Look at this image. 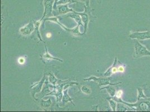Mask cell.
<instances>
[{
  "label": "cell",
  "instance_id": "cell-1",
  "mask_svg": "<svg viewBox=\"0 0 150 112\" xmlns=\"http://www.w3.org/2000/svg\"><path fill=\"white\" fill-rule=\"evenodd\" d=\"M144 56H150V51L147 50L145 46L140 43L138 40H136L134 57L137 58Z\"/></svg>",
  "mask_w": 150,
  "mask_h": 112
},
{
  "label": "cell",
  "instance_id": "cell-2",
  "mask_svg": "<svg viewBox=\"0 0 150 112\" xmlns=\"http://www.w3.org/2000/svg\"><path fill=\"white\" fill-rule=\"evenodd\" d=\"M84 7H85V11L83 13H76L75 11V13L79 14L81 16L82 21L84 23L85 28H84L83 34H85L86 33L87 28H88V23H89V21L90 20V18H91V13L90 11V7H88L86 5L84 6Z\"/></svg>",
  "mask_w": 150,
  "mask_h": 112
},
{
  "label": "cell",
  "instance_id": "cell-3",
  "mask_svg": "<svg viewBox=\"0 0 150 112\" xmlns=\"http://www.w3.org/2000/svg\"><path fill=\"white\" fill-rule=\"evenodd\" d=\"M129 37L132 39L138 40L149 39H150V30L143 32H132L129 34Z\"/></svg>",
  "mask_w": 150,
  "mask_h": 112
},
{
  "label": "cell",
  "instance_id": "cell-4",
  "mask_svg": "<svg viewBox=\"0 0 150 112\" xmlns=\"http://www.w3.org/2000/svg\"><path fill=\"white\" fill-rule=\"evenodd\" d=\"M44 1V13L43 16L42 18V20L45 16H50L52 15V9L53 8V4L55 0H43Z\"/></svg>",
  "mask_w": 150,
  "mask_h": 112
},
{
  "label": "cell",
  "instance_id": "cell-5",
  "mask_svg": "<svg viewBox=\"0 0 150 112\" xmlns=\"http://www.w3.org/2000/svg\"><path fill=\"white\" fill-rule=\"evenodd\" d=\"M84 80H94L95 82H98L99 84L100 87L102 86H104L106 85H115L118 84H122V82H118L115 84H111L110 83V79L108 78H98L95 76H91L89 78L86 79Z\"/></svg>",
  "mask_w": 150,
  "mask_h": 112
},
{
  "label": "cell",
  "instance_id": "cell-6",
  "mask_svg": "<svg viewBox=\"0 0 150 112\" xmlns=\"http://www.w3.org/2000/svg\"><path fill=\"white\" fill-rule=\"evenodd\" d=\"M34 24L33 23H30L24 27L20 29V32L24 35H30L33 31L35 30Z\"/></svg>",
  "mask_w": 150,
  "mask_h": 112
},
{
  "label": "cell",
  "instance_id": "cell-7",
  "mask_svg": "<svg viewBox=\"0 0 150 112\" xmlns=\"http://www.w3.org/2000/svg\"><path fill=\"white\" fill-rule=\"evenodd\" d=\"M45 76H44V77H43V79L41 81L37 84H35L33 86H31V88H33L32 92H33V96L34 98H35V94L40 91V90L42 89V85L43 84V82L45 81Z\"/></svg>",
  "mask_w": 150,
  "mask_h": 112
},
{
  "label": "cell",
  "instance_id": "cell-8",
  "mask_svg": "<svg viewBox=\"0 0 150 112\" xmlns=\"http://www.w3.org/2000/svg\"><path fill=\"white\" fill-rule=\"evenodd\" d=\"M57 9H58V14H59V15L65 14L69 12H74V11L73 10V9L69 8L68 4L60 5L57 7Z\"/></svg>",
  "mask_w": 150,
  "mask_h": 112
},
{
  "label": "cell",
  "instance_id": "cell-9",
  "mask_svg": "<svg viewBox=\"0 0 150 112\" xmlns=\"http://www.w3.org/2000/svg\"><path fill=\"white\" fill-rule=\"evenodd\" d=\"M117 62V58H115L114 64L112 65V66L109 69L107 70V71L104 74V76H105V77H109L112 74H115V73L118 72V69L116 67Z\"/></svg>",
  "mask_w": 150,
  "mask_h": 112
},
{
  "label": "cell",
  "instance_id": "cell-10",
  "mask_svg": "<svg viewBox=\"0 0 150 112\" xmlns=\"http://www.w3.org/2000/svg\"><path fill=\"white\" fill-rule=\"evenodd\" d=\"M125 104L122 103H119V104L117 105V111H120V112H126V111H134L133 109H132L131 107L128 108L125 106Z\"/></svg>",
  "mask_w": 150,
  "mask_h": 112
},
{
  "label": "cell",
  "instance_id": "cell-11",
  "mask_svg": "<svg viewBox=\"0 0 150 112\" xmlns=\"http://www.w3.org/2000/svg\"><path fill=\"white\" fill-rule=\"evenodd\" d=\"M45 49H46V52L43 55V56H42V58L43 59V60H46V61H48V60H57V61H61V62H62L63 61H62L61 60L59 59V58H54L53 57V56H51L50 55V53H48V50H47V47H45Z\"/></svg>",
  "mask_w": 150,
  "mask_h": 112
},
{
  "label": "cell",
  "instance_id": "cell-12",
  "mask_svg": "<svg viewBox=\"0 0 150 112\" xmlns=\"http://www.w3.org/2000/svg\"><path fill=\"white\" fill-rule=\"evenodd\" d=\"M69 17L71 18L72 19H74L75 21L78 23V25H82V19L81 16L75 13L74 11V13H72V14H70L69 15Z\"/></svg>",
  "mask_w": 150,
  "mask_h": 112
},
{
  "label": "cell",
  "instance_id": "cell-13",
  "mask_svg": "<svg viewBox=\"0 0 150 112\" xmlns=\"http://www.w3.org/2000/svg\"><path fill=\"white\" fill-rule=\"evenodd\" d=\"M104 89H106L108 93L110 94L111 98H113L116 95V89H115V87L112 86H108L101 88V90Z\"/></svg>",
  "mask_w": 150,
  "mask_h": 112
},
{
  "label": "cell",
  "instance_id": "cell-14",
  "mask_svg": "<svg viewBox=\"0 0 150 112\" xmlns=\"http://www.w3.org/2000/svg\"><path fill=\"white\" fill-rule=\"evenodd\" d=\"M137 100H140L141 99H147V96H146L144 93V90L141 87H138Z\"/></svg>",
  "mask_w": 150,
  "mask_h": 112
},
{
  "label": "cell",
  "instance_id": "cell-15",
  "mask_svg": "<svg viewBox=\"0 0 150 112\" xmlns=\"http://www.w3.org/2000/svg\"><path fill=\"white\" fill-rule=\"evenodd\" d=\"M67 91H68V89L64 90V91H63V104L65 103H67L68 101H71L72 104H73V102H72V100L71 98H70V97L69 96V95L67 94Z\"/></svg>",
  "mask_w": 150,
  "mask_h": 112
},
{
  "label": "cell",
  "instance_id": "cell-16",
  "mask_svg": "<svg viewBox=\"0 0 150 112\" xmlns=\"http://www.w3.org/2000/svg\"><path fill=\"white\" fill-rule=\"evenodd\" d=\"M78 1H79L78 0H59L57 3V5L75 3V2H77Z\"/></svg>",
  "mask_w": 150,
  "mask_h": 112
},
{
  "label": "cell",
  "instance_id": "cell-17",
  "mask_svg": "<svg viewBox=\"0 0 150 112\" xmlns=\"http://www.w3.org/2000/svg\"><path fill=\"white\" fill-rule=\"evenodd\" d=\"M41 21H42V20H39V21H35V24H34V25H35V30L36 31V33H37L38 37L39 38V39H40V41L43 42V40L41 39V37H40V33H39V26H40Z\"/></svg>",
  "mask_w": 150,
  "mask_h": 112
},
{
  "label": "cell",
  "instance_id": "cell-18",
  "mask_svg": "<svg viewBox=\"0 0 150 112\" xmlns=\"http://www.w3.org/2000/svg\"><path fill=\"white\" fill-rule=\"evenodd\" d=\"M108 100H109V104H110L111 108L112 109V111H114V112L116 111V108L117 107V104L116 101L114 100L113 99H112V98H109V99H108Z\"/></svg>",
  "mask_w": 150,
  "mask_h": 112
},
{
  "label": "cell",
  "instance_id": "cell-19",
  "mask_svg": "<svg viewBox=\"0 0 150 112\" xmlns=\"http://www.w3.org/2000/svg\"><path fill=\"white\" fill-rule=\"evenodd\" d=\"M48 75H50L49 80H50V83L52 84L53 85H55L56 84L57 82L58 81H59V80L57 79L56 77H55V76L53 75L52 73L50 72V73L48 74Z\"/></svg>",
  "mask_w": 150,
  "mask_h": 112
},
{
  "label": "cell",
  "instance_id": "cell-20",
  "mask_svg": "<svg viewBox=\"0 0 150 112\" xmlns=\"http://www.w3.org/2000/svg\"><path fill=\"white\" fill-rule=\"evenodd\" d=\"M51 104V100L50 98L47 101H45V100H42V103H41V105L44 108H47V107H49Z\"/></svg>",
  "mask_w": 150,
  "mask_h": 112
},
{
  "label": "cell",
  "instance_id": "cell-21",
  "mask_svg": "<svg viewBox=\"0 0 150 112\" xmlns=\"http://www.w3.org/2000/svg\"><path fill=\"white\" fill-rule=\"evenodd\" d=\"M81 90L83 93L86 94H91L90 89L88 87H86V86H82Z\"/></svg>",
  "mask_w": 150,
  "mask_h": 112
},
{
  "label": "cell",
  "instance_id": "cell-22",
  "mask_svg": "<svg viewBox=\"0 0 150 112\" xmlns=\"http://www.w3.org/2000/svg\"><path fill=\"white\" fill-rule=\"evenodd\" d=\"M78 1H81L82 2H84L86 6L90 7V0H78Z\"/></svg>",
  "mask_w": 150,
  "mask_h": 112
},
{
  "label": "cell",
  "instance_id": "cell-23",
  "mask_svg": "<svg viewBox=\"0 0 150 112\" xmlns=\"http://www.w3.org/2000/svg\"><path fill=\"white\" fill-rule=\"evenodd\" d=\"M122 94H123V91L122 90H119L116 94V97L118 98H121Z\"/></svg>",
  "mask_w": 150,
  "mask_h": 112
},
{
  "label": "cell",
  "instance_id": "cell-24",
  "mask_svg": "<svg viewBox=\"0 0 150 112\" xmlns=\"http://www.w3.org/2000/svg\"><path fill=\"white\" fill-rule=\"evenodd\" d=\"M118 72H123L125 71V68L122 66H119L118 67Z\"/></svg>",
  "mask_w": 150,
  "mask_h": 112
},
{
  "label": "cell",
  "instance_id": "cell-25",
  "mask_svg": "<svg viewBox=\"0 0 150 112\" xmlns=\"http://www.w3.org/2000/svg\"><path fill=\"white\" fill-rule=\"evenodd\" d=\"M25 62V60L24 58H20L19 60V62L20 64H23Z\"/></svg>",
  "mask_w": 150,
  "mask_h": 112
},
{
  "label": "cell",
  "instance_id": "cell-26",
  "mask_svg": "<svg viewBox=\"0 0 150 112\" xmlns=\"http://www.w3.org/2000/svg\"><path fill=\"white\" fill-rule=\"evenodd\" d=\"M59 0H55V2H54V6H53V9L55 10H56L57 9V2Z\"/></svg>",
  "mask_w": 150,
  "mask_h": 112
},
{
  "label": "cell",
  "instance_id": "cell-27",
  "mask_svg": "<svg viewBox=\"0 0 150 112\" xmlns=\"http://www.w3.org/2000/svg\"><path fill=\"white\" fill-rule=\"evenodd\" d=\"M47 37L48 38L50 37H51V34H50V33H48L47 35Z\"/></svg>",
  "mask_w": 150,
  "mask_h": 112
}]
</instances>
